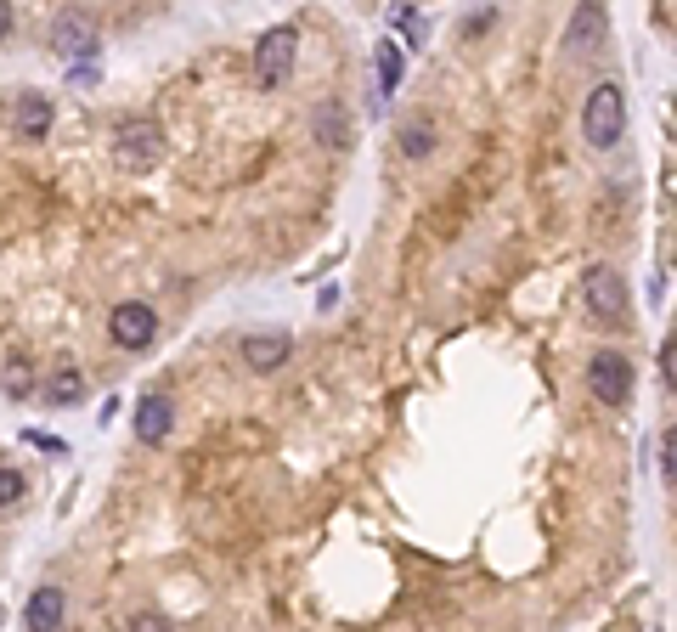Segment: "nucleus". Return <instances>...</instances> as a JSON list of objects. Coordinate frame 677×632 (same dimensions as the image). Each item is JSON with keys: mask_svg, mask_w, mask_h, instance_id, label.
<instances>
[{"mask_svg": "<svg viewBox=\"0 0 677 632\" xmlns=\"http://www.w3.org/2000/svg\"><path fill=\"white\" fill-rule=\"evenodd\" d=\"M582 136H587V147H615L627 136V91L615 79L593 85V96L582 108Z\"/></svg>", "mask_w": 677, "mask_h": 632, "instance_id": "nucleus-1", "label": "nucleus"}, {"mask_svg": "<svg viewBox=\"0 0 677 632\" xmlns=\"http://www.w3.org/2000/svg\"><path fill=\"white\" fill-rule=\"evenodd\" d=\"M294 57H300V29L294 23H277L254 40V85L260 91H277L288 74H294Z\"/></svg>", "mask_w": 677, "mask_h": 632, "instance_id": "nucleus-2", "label": "nucleus"}, {"mask_svg": "<svg viewBox=\"0 0 677 632\" xmlns=\"http://www.w3.org/2000/svg\"><path fill=\"white\" fill-rule=\"evenodd\" d=\"M582 294H587V311L599 316L604 328H627V316H632V305H627V277H621L615 266H593V271H587Z\"/></svg>", "mask_w": 677, "mask_h": 632, "instance_id": "nucleus-3", "label": "nucleus"}, {"mask_svg": "<svg viewBox=\"0 0 677 632\" xmlns=\"http://www.w3.org/2000/svg\"><path fill=\"white\" fill-rule=\"evenodd\" d=\"M113 153H119V164H130V170L158 164V158H164V130H158V119H142V113L119 119V130H113Z\"/></svg>", "mask_w": 677, "mask_h": 632, "instance_id": "nucleus-4", "label": "nucleus"}, {"mask_svg": "<svg viewBox=\"0 0 677 632\" xmlns=\"http://www.w3.org/2000/svg\"><path fill=\"white\" fill-rule=\"evenodd\" d=\"M587 390L599 407H627L632 401V362L621 350H599L593 362H587Z\"/></svg>", "mask_w": 677, "mask_h": 632, "instance_id": "nucleus-5", "label": "nucleus"}, {"mask_svg": "<svg viewBox=\"0 0 677 632\" xmlns=\"http://www.w3.org/2000/svg\"><path fill=\"white\" fill-rule=\"evenodd\" d=\"M108 333H113V345H119V350H147L158 339V311H153V305H142V300L113 305Z\"/></svg>", "mask_w": 677, "mask_h": 632, "instance_id": "nucleus-6", "label": "nucleus"}, {"mask_svg": "<svg viewBox=\"0 0 677 632\" xmlns=\"http://www.w3.org/2000/svg\"><path fill=\"white\" fill-rule=\"evenodd\" d=\"M610 46V12L604 6H576L565 23V51L570 57H599Z\"/></svg>", "mask_w": 677, "mask_h": 632, "instance_id": "nucleus-7", "label": "nucleus"}, {"mask_svg": "<svg viewBox=\"0 0 677 632\" xmlns=\"http://www.w3.org/2000/svg\"><path fill=\"white\" fill-rule=\"evenodd\" d=\"M51 51H57L63 63H91L96 57V23L85 12H63L51 23Z\"/></svg>", "mask_w": 677, "mask_h": 632, "instance_id": "nucleus-8", "label": "nucleus"}, {"mask_svg": "<svg viewBox=\"0 0 677 632\" xmlns=\"http://www.w3.org/2000/svg\"><path fill=\"white\" fill-rule=\"evenodd\" d=\"M63 616H68V593L63 587H34L29 593V604H23V627L29 632H57L63 627Z\"/></svg>", "mask_w": 677, "mask_h": 632, "instance_id": "nucleus-9", "label": "nucleus"}, {"mask_svg": "<svg viewBox=\"0 0 677 632\" xmlns=\"http://www.w3.org/2000/svg\"><path fill=\"white\" fill-rule=\"evenodd\" d=\"M170 429H175V401L170 395H158V390H147L142 401H136V441L158 446Z\"/></svg>", "mask_w": 677, "mask_h": 632, "instance_id": "nucleus-10", "label": "nucleus"}, {"mask_svg": "<svg viewBox=\"0 0 677 632\" xmlns=\"http://www.w3.org/2000/svg\"><path fill=\"white\" fill-rule=\"evenodd\" d=\"M288 350H294L288 333H249V339H243V367H249V373H277V367L288 362Z\"/></svg>", "mask_w": 677, "mask_h": 632, "instance_id": "nucleus-11", "label": "nucleus"}, {"mask_svg": "<svg viewBox=\"0 0 677 632\" xmlns=\"http://www.w3.org/2000/svg\"><path fill=\"white\" fill-rule=\"evenodd\" d=\"M46 130H51V102L40 91H23L17 96V136H23V142H40Z\"/></svg>", "mask_w": 677, "mask_h": 632, "instance_id": "nucleus-12", "label": "nucleus"}, {"mask_svg": "<svg viewBox=\"0 0 677 632\" xmlns=\"http://www.w3.org/2000/svg\"><path fill=\"white\" fill-rule=\"evenodd\" d=\"M401 68H407V51L395 46V40H384L373 57V79H378V96H395V85H401Z\"/></svg>", "mask_w": 677, "mask_h": 632, "instance_id": "nucleus-13", "label": "nucleus"}, {"mask_svg": "<svg viewBox=\"0 0 677 632\" xmlns=\"http://www.w3.org/2000/svg\"><path fill=\"white\" fill-rule=\"evenodd\" d=\"M395 142H401V153H407V158H429V153H435V125H429V119H407Z\"/></svg>", "mask_w": 677, "mask_h": 632, "instance_id": "nucleus-14", "label": "nucleus"}, {"mask_svg": "<svg viewBox=\"0 0 677 632\" xmlns=\"http://www.w3.org/2000/svg\"><path fill=\"white\" fill-rule=\"evenodd\" d=\"M79 390H85V379H79V373H57V379L46 384L51 401H79Z\"/></svg>", "mask_w": 677, "mask_h": 632, "instance_id": "nucleus-15", "label": "nucleus"}, {"mask_svg": "<svg viewBox=\"0 0 677 632\" xmlns=\"http://www.w3.org/2000/svg\"><path fill=\"white\" fill-rule=\"evenodd\" d=\"M23 491H29V486H23V474H17V469H0V508L23 503Z\"/></svg>", "mask_w": 677, "mask_h": 632, "instance_id": "nucleus-16", "label": "nucleus"}, {"mask_svg": "<svg viewBox=\"0 0 677 632\" xmlns=\"http://www.w3.org/2000/svg\"><path fill=\"white\" fill-rule=\"evenodd\" d=\"M661 474L677 486V429H666V435H661Z\"/></svg>", "mask_w": 677, "mask_h": 632, "instance_id": "nucleus-17", "label": "nucleus"}, {"mask_svg": "<svg viewBox=\"0 0 677 632\" xmlns=\"http://www.w3.org/2000/svg\"><path fill=\"white\" fill-rule=\"evenodd\" d=\"M125 632H170V621L158 616V610H142V616L130 621V627H125Z\"/></svg>", "mask_w": 677, "mask_h": 632, "instance_id": "nucleus-18", "label": "nucleus"}, {"mask_svg": "<svg viewBox=\"0 0 677 632\" xmlns=\"http://www.w3.org/2000/svg\"><path fill=\"white\" fill-rule=\"evenodd\" d=\"M23 441H29V446H40V452H68V446L57 441V435H46V429H23Z\"/></svg>", "mask_w": 677, "mask_h": 632, "instance_id": "nucleus-19", "label": "nucleus"}, {"mask_svg": "<svg viewBox=\"0 0 677 632\" xmlns=\"http://www.w3.org/2000/svg\"><path fill=\"white\" fill-rule=\"evenodd\" d=\"M661 367H666V384H677V322H672V339L661 350Z\"/></svg>", "mask_w": 677, "mask_h": 632, "instance_id": "nucleus-20", "label": "nucleus"}, {"mask_svg": "<svg viewBox=\"0 0 677 632\" xmlns=\"http://www.w3.org/2000/svg\"><path fill=\"white\" fill-rule=\"evenodd\" d=\"M12 29V6H6V0H0V34Z\"/></svg>", "mask_w": 677, "mask_h": 632, "instance_id": "nucleus-21", "label": "nucleus"}, {"mask_svg": "<svg viewBox=\"0 0 677 632\" xmlns=\"http://www.w3.org/2000/svg\"><path fill=\"white\" fill-rule=\"evenodd\" d=\"M0 621H6V610H0Z\"/></svg>", "mask_w": 677, "mask_h": 632, "instance_id": "nucleus-22", "label": "nucleus"}]
</instances>
